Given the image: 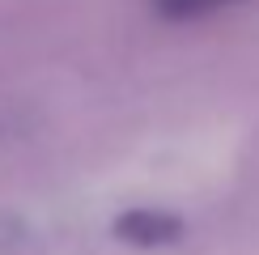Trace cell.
<instances>
[{
  "mask_svg": "<svg viewBox=\"0 0 259 255\" xmlns=\"http://www.w3.org/2000/svg\"><path fill=\"white\" fill-rule=\"evenodd\" d=\"M115 234L132 247H166L183 234V221L175 212H157V208H132L115 221Z\"/></svg>",
  "mask_w": 259,
  "mask_h": 255,
  "instance_id": "1",
  "label": "cell"
},
{
  "mask_svg": "<svg viewBox=\"0 0 259 255\" xmlns=\"http://www.w3.org/2000/svg\"><path fill=\"white\" fill-rule=\"evenodd\" d=\"M221 5V0H161V9H166L170 17H191V13H204V9Z\"/></svg>",
  "mask_w": 259,
  "mask_h": 255,
  "instance_id": "2",
  "label": "cell"
}]
</instances>
